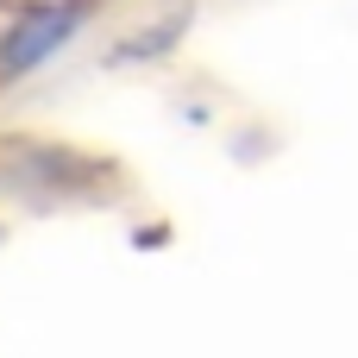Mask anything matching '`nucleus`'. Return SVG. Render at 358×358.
<instances>
[{
	"instance_id": "nucleus-1",
	"label": "nucleus",
	"mask_w": 358,
	"mask_h": 358,
	"mask_svg": "<svg viewBox=\"0 0 358 358\" xmlns=\"http://www.w3.org/2000/svg\"><path fill=\"white\" fill-rule=\"evenodd\" d=\"M82 0H44V6H25L19 19H6L0 31V82H19L31 69H44L76 31H82Z\"/></svg>"
}]
</instances>
